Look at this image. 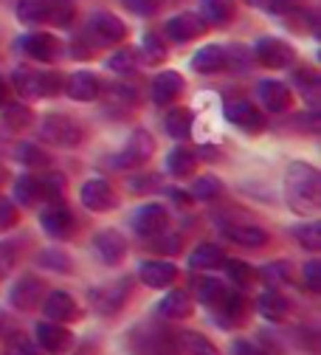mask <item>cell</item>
<instances>
[{"mask_svg":"<svg viewBox=\"0 0 321 355\" xmlns=\"http://www.w3.org/2000/svg\"><path fill=\"white\" fill-rule=\"evenodd\" d=\"M285 200L293 214L310 217L321 209V175L304 161H293L285 172Z\"/></svg>","mask_w":321,"mask_h":355,"instance_id":"cell-1","label":"cell"},{"mask_svg":"<svg viewBox=\"0 0 321 355\" xmlns=\"http://www.w3.org/2000/svg\"><path fill=\"white\" fill-rule=\"evenodd\" d=\"M40 132H42V139L49 141V144H54V147H65V150H71V147H82V141H85V127H82L79 121L62 116V113L45 116Z\"/></svg>","mask_w":321,"mask_h":355,"instance_id":"cell-2","label":"cell"},{"mask_svg":"<svg viewBox=\"0 0 321 355\" xmlns=\"http://www.w3.org/2000/svg\"><path fill=\"white\" fill-rule=\"evenodd\" d=\"M15 87L17 94L28 102L42 99V96H51L62 87V76L60 73H40L31 68H17L15 71Z\"/></svg>","mask_w":321,"mask_h":355,"instance_id":"cell-3","label":"cell"},{"mask_svg":"<svg viewBox=\"0 0 321 355\" xmlns=\"http://www.w3.org/2000/svg\"><path fill=\"white\" fill-rule=\"evenodd\" d=\"M153 153H155L153 136L147 130H135L132 136L127 139L124 150L110 158V164H113V169H141L153 158Z\"/></svg>","mask_w":321,"mask_h":355,"instance_id":"cell-4","label":"cell"},{"mask_svg":"<svg viewBox=\"0 0 321 355\" xmlns=\"http://www.w3.org/2000/svg\"><path fill=\"white\" fill-rule=\"evenodd\" d=\"M130 293H132V282L116 279V282H107V285H99V288L90 291V304H94V310L102 316H116L127 304Z\"/></svg>","mask_w":321,"mask_h":355,"instance_id":"cell-5","label":"cell"},{"mask_svg":"<svg viewBox=\"0 0 321 355\" xmlns=\"http://www.w3.org/2000/svg\"><path fill=\"white\" fill-rule=\"evenodd\" d=\"M40 226L51 240H68V237H73L76 220H73V211L65 203L51 200L49 206H45V211L40 214Z\"/></svg>","mask_w":321,"mask_h":355,"instance_id":"cell-6","label":"cell"},{"mask_svg":"<svg viewBox=\"0 0 321 355\" xmlns=\"http://www.w3.org/2000/svg\"><path fill=\"white\" fill-rule=\"evenodd\" d=\"M79 200H82L85 209L96 211V214L113 211V209L119 206V195H116L113 184L105 181V178H90V181L79 189Z\"/></svg>","mask_w":321,"mask_h":355,"instance_id":"cell-7","label":"cell"},{"mask_svg":"<svg viewBox=\"0 0 321 355\" xmlns=\"http://www.w3.org/2000/svg\"><path fill=\"white\" fill-rule=\"evenodd\" d=\"M17 49H20L23 57H28V60H34V62H54V60L62 54L60 40L51 37V34H42V31H34V34L20 37Z\"/></svg>","mask_w":321,"mask_h":355,"instance_id":"cell-8","label":"cell"},{"mask_svg":"<svg viewBox=\"0 0 321 355\" xmlns=\"http://www.w3.org/2000/svg\"><path fill=\"white\" fill-rule=\"evenodd\" d=\"M40 310H42L45 322H57V324H68V322L79 319V313H82L76 299L65 291H49L42 299V304H40Z\"/></svg>","mask_w":321,"mask_h":355,"instance_id":"cell-9","label":"cell"},{"mask_svg":"<svg viewBox=\"0 0 321 355\" xmlns=\"http://www.w3.org/2000/svg\"><path fill=\"white\" fill-rule=\"evenodd\" d=\"M220 226H223V234L228 240L234 245H243V248H262L270 240L268 229H262L259 223H248V220H223Z\"/></svg>","mask_w":321,"mask_h":355,"instance_id":"cell-10","label":"cell"},{"mask_svg":"<svg viewBox=\"0 0 321 355\" xmlns=\"http://www.w3.org/2000/svg\"><path fill=\"white\" fill-rule=\"evenodd\" d=\"M169 223V211L164 203H144L132 214V232L139 237H158Z\"/></svg>","mask_w":321,"mask_h":355,"instance_id":"cell-11","label":"cell"},{"mask_svg":"<svg viewBox=\"0 0 321 355\" xmlns=\"http://www.w3.org/2000/svg\"><path fill=\"white\" fill-rule=\"evenodd\" d=\"M45 293H49V285L37 277H20L12 288H9V304L17 310H34L42 304Z\"/></svg>","mask_w":321,"mask_h":355,"instance_id":"cell-12","label":"cell"},{"mask_svg":"<svg viewBox=\"0 0 321 355\" xmlns=\"http://www.w3.org/2000/svg\"><path fill=\"white\" fill-rule=\"evenodd\" d=\"M34 338H37V347H42L45 352H51V355H65V352L76 344L73 333H71L68 327L57 324V322H42V324H37Z\"/></svg>","mask_w":321,"mask_h":355,"instance_id":"cell-13","label":"cell"},{"mask_svg":"<svg viewBox=\"0 0 321 355\" xmlns=\"http://www.w3.org/2000/svg\"><path fill=\"white\" fill-rule=\"evenodd\" d=\"M211 316L217 322V327L223 330H232V327H240L248 316V299L243 293H234V291H228V296L211 310Z\"/></svg>","mask_w":321,"mask_h":355,"instance_id":"cell-14","label":"cell"},{"mask_svg":"<svg viewBox=\"0 0 321 355\" xmlns=\"http://www.w3.org/2000/svg\"><path fill=\"white\" fill-rule=\"evenodd\" d=\"M94 251L107 268H116V265H121L127 257V240L116 229H102L94 237Z\"/></svg>","mask_w":321,"mask_h":355,"instance_id":"cell-15","label":"cell"},{"mask_svg":"<svg viewBox=\"0 0 321 355\" xmlns=\"http://www.w3.org/2000/svg\"><path fill=\"white\" fill-rule=\"evenodd\" d=\"M257 60L270 68V71H282L293 62V49L288 46L285 40H277V37H265L257 42Z\"/></svg>","mask_w":321,"mask_h":355,"instance_id":"cell-16","label":"cell"},{"mask_svg":"<svg viewBox=\"0 0 321 355\" xmlns=\"http://www.w3.org/2000/svg\"><path fill=\"white\" fill-rule=\"evenodd\" d=\"M223 113H225V119L232 121L234 127H240V130H245V132H262V130H265V119H262V113H259L251 102H245V99H232V102H225Z\"/></svg>","mask_w":321,"mask_h":355,"instance_id":"cell-17","label":"cell"},{"mask_svg":"<svg viewBox=\"0 0 321 355\" xmlns=\"http://www.w3.org/2000/svg\"><path fill=\"white\" fill-rule=\"evenodd\" d=\"M139 279L147 288L164 291L177 279V265L169 262V259H147V262L139 265Z\"/></svg>","mask_w":321,"mask_h":355,"instance_id":"cell-18","label":"cell"},{"mask_svg":"<svg viewBox=\"0 0 321 355\" xmlns=\"http://www.w3.org/2000/svg\"><path fill=\"white\" fill-rule=\"evenodd\" d=\"M206 31V23L200 15L195 12H183V15H175L169 23H166V37L175 40V42H189V40H198L200 34Z\"/></svg>","mask_w":321,"mask_h":355,"instance_id":"cell-19","label":"cell"},{"mask_svg":"<svg viewBox=\"0 0 321 355\" xmlns=\"http://www.w3.org/2000/svg\"><path fill=\"white\" fill-rule=\"evenodd\" d=\"M259 102L270 110V113H285L290 105H293V94L285 82H277V79H265L259 82Z\"/></svg>","mask_w":321,"mask_h":355,"instance_id":"cell-20","label":"cell"},{"mask_svg":"<svg viewBox=\"0 0 321 355\" xmlns=\"http://www.w3.org/2000/svg\"><path fill=\"white\" fill-rule=\"evenodd\" d=\"M87 31L94 34L99 42H105V46H110V42H119V40H124V34H127V26L116 17V15H110V12H99V15H94L90 17V26H87Z\"/></svg>","mask_w":321,"mask_h":355,"instance_id":"cell-21","label":"cell"},{"mask_svg":"<svg viewBox=\"0 0 321 355\" xmlns=\"http://www.w3.org/2000/svg\"><path fill=\"white\" fill-rule=\"evenodd\" d=\"M183 94V76L177 71H164L153 79V99L155 105H172Z\"/></svg>","mask_w":321,"mask_h":355,"instance_id":"cell-22","label":"cell"},{"mask_svg":"<svg viewBox=\"0 0 321 355\" xmlns=\"http://www.w3.org/2000/svg\"><path fill=\"white\" fill-rule=\"evenodd\" d=\"M99 87H102L99 79L90 73V71H76V73L68 76L65 91H68V96L76 99V102H94V99L99 96Z\"/></svg>","mask_w":321,"mask_h":355,"instance_id":"cell-23","label":"cell"},{"mask_svg":"<svg viewBox=\"0 0 321 355\" xmlns=\"http://www.w3.org/2000/svg\"><path fill=\"white\" fill-rule=\"evenodd\" d=\"M158 313L164 319H172V322H183L192 316V299L186 291H169L164 293V299L158 302Z\"/></svg>","mask_w":321,"mask_h":355,"instance_id":"cell-24","label":"cell"},{"mask_svg":"<svg viewBox=\"0 0 321 355\" xmlns=\"http://www.w3.org/2000/svg\"><path fill=\"white\" fill-rule=\"evenodd\" d=\"M257 310L268 322H282L290 313V302L279 291H262L257 296Z\"/></svg>","mask_w":321,"mask_h":355,"instance_id":"cell-25","label":"cell"},{"mask_svg":"<svg viewBox=\"0 0 321 355\" xmlns=\"http://www.w3.org/2000/svg\"><path fill=\"white\" fill-rule=\"evenodd\" d=\"M186 262H189V268H195V271H214L225 262V251L220 245H214V243H200L189 254Z\"/></svg>","mask_w":321,"mask_h":355,"instance_id":"cell-26","label":"cell"},{"mask_svg":"<svg viewBox=\"0 0 321 355\" xmlns=\"http://www.w3.org/2000/svg\"><path fill=\"white\" fill-rule=\"evenodd\" d=\"M225 54H228V51H225L223 46H206V49H200V51L195 54L192 68H195L198 73H220V71L228 68V57H225Z\"/></svg>","mask_w":321,"mask_h":355,"instance_id":"cell-27","label":"cell"},{"mask_svg":"<svg viewBox=\"0 0 321 355\" xmlns=\"http://www.w3.org/2000/svg\"><path fill=\"white\" fill-rule=\"evenodd\" d=\"M200 9H203V23L206 26H225L234 20V0H200Z\"/></svg>","mask_w":321,"mask_h":355,"instance_id":"cell-28","label":"cell"},{"mask_svg":"<svg viewBox=\"0 0 321 355\" xmlns=\"http://www.w3.org/2000/svg\"><path fill=\"white\" fill-rule=\"evenodd\" d=\"M195 169H198V155L186 147H175L166 155V172L172 178H189V175H195Z\"/></svg>","mask_w":321,"mask_h":355,"instance_id":"cell-29","label":"cell"},{"mask_svg":"<svg viewBox=\"0 0 321 355\" xmlns=\"http://www.w3.org/2000/svg\"><path fill=\"white\" fill-rule=\"evenodd\" d=\"M293 82H296V87H299V96L307 102V105H318V99H321V76L313 71V68H299L296 71V76H293Z\"/></svg>","mask_w":321,"mask_h":355,"instance_id":"cell-30","label":"cell"},{"mask_svg":"<svg viewBox=\"0 0 321 355\" xmlns=\"http://www.w3.org/2000/svg\"><path fill=\"white\" fill-rule=\"evenodd\" d=\"M223 268H225V274H228V282H232V288H237V291L254 288L257 271L251 268V265H245V262H240V259H225Z\"/></svg>","mask_w":321,"mask_h":355,"instance_id":"cell-31","label":"cell"},{"mask_svg":"<svg viewBox=\"0 0 321 355\" xmlns=\"http://www.w3.org/2000/svg\"><path fill=\"white\" fill-rule=\"evenodd\" d=\"M0 116H3V127L12 130V132H20V130H28L31 121H34V113L28 105H3L0 107Z\"/></svg>","mask_w":321,"mask_h":355,"instance_id":"cell-32","label":"cell"},{"mask_svg":"<svg viewBox=\"0 0 321 355\" xmlns=\"http://www.w3.org/2000/svg\"><path fill=\"white\" fill-rule=\"evenodd\" d=\"M177 344L186 355H220V349L214 347V341H209L203 333H195V330H186L177 336Z\"/></svg>","mask_w":321,"mask_h":355,"instance_id":"cell-33","label":"cell"},{"mask_svg":"<svg viewBox=\"0 0 321 355\" xmlns=\"http://www.w3.org/2000/svg\"><path fill=\"white\" fill-rule=\"evenodd\" d=\"M198 302H203L209 310H214L225 296H228V282H223V279H200L198 282Z\"/></svg>","mask_w":321,"mask_h":355,"instance_id":"cell-34","label":"cell"},{"mask_svg":"<svg viewBox=\"0 0 321 355\" xmlns=\"http://www.w3.org/2000/svg\"><path fill=\"white\" fill-rule=\"evenodd\" d=\"M17 20L26 26L49 23V0H20L17 3Z\"/></svg>","mask_w":321,"mask_h":355,"instance_id":"cell-35","label":"cell"},{"mask_svg":"<svg viewBox=\"0 0 321 355\" xmlns=\"http://www.w3.org/2000/svg\"><path fill=\"white\" fill-rule=\"evenodd\" d=\"M15 198L23 203V206H37L42 200V189H40V178L34 175H23L15 181Z\"/></svg>","mask_w":321,"mask_h":355,"instance_id":"cell-36","label":"cell"},{"mask_svg":"<svg viewBox=\"0 0 321 355\" xmlns=\"http://www.w3.org/2000/svg\"><path fill=\"white\" fill-rule=\"evenodd\" d=\"M192 130V113L186 107H175L166 113V132L172 139H186Z\"/></svg>","mask_w":321,"mask_h":355,"instance_id":"cell-37","label":"cell"},{"mask_svg":"<svg viewBox=\"0 0 321 355\" xmlns=\"http://www.w3.org/2000/svg\"><path fill=\"white\" fill-rule=\"evenodd\" d=\"M37 262L42 265V268H49V271H57V274H68L73 265H71V257L60 248H45L37 254Z\"/></svg>","mask_w":321,"mask_h":355,"instance_id":"cell-38","label":"cell"},{"mask_svg":"<svg viewBox=\"0 0 321 355\" xmlns=\"http://www.w3.org/2000/svg\"><path fill=\"white\" fill-rule=\"evenodd\" d=\"M17 161H20L23 166H31V169L51 166L49 153H45L42 147H37V144H20V147H17Z\"/></svg>","mask_w":321,"mask_h":355,"instance_id":"cell-39","label":"cell"},{"mask_svg":"<svg viewBox=\"0 0 321 355\" xmlns=\"http://www.w3.org/2000/svg\"><path fill=\"white\" fill-rule=\"evenodd\" d=\"M293 237H296V243L302 245V248H307V251H313V254H318L321 251V226L315 223H302V226H296L293 229Z\"/></svg>","mask_w":321,"mask_h":355,"instance_id":"cell-40","label":"cell"},{"mask_svg":"<svg viewBox=\"0 0 321 355\" xmlns=\"http://www.w3.org/2000/svg\"><path fill=\"white\" fill-rule=\"evenodd\" d=\"M220 192H223V181L214 175H200L192 184V198H198V200H214V198H220Z\"/></svg>","mask_w":321,"mask_h":355,"instance_id":"cell-41","label":"cell"},{"mask_svg":"<svg viewBox=\"0 0 321 355\" xmlns=\"http://www.w3.org/2000/svg\"><path fill=\"white\" fill-rule=\"evenodd\" d=\"M76 15L73 0H49V23L54 26H68Z\"/></svg>","mask_w":321,"mask_h":355,"instance_id":"cell-42","label":"cell"},{"mask_svg":"<svg viewBox=\"0 0 321 355\" xmlns=\"http://www.w3.org/2000/svg\"><path fill=\"white\" fill-rule=\"evenodd\" d=\"M17 220H20V211H17L15 200H9L6 195H0V232L15 229Z\"/></svg>","mask_w":321,"mask_h":355,"instance_id":"cell-43","label":"cell"},{"mask_svg":"<svg viewBox=\"0 0 321 355\" xmlns=\"http://www.w3.org/2000/svg\"><path fill=\"white\" fill-rule=\"evenodd\" d=\"M302 282L313 291V293H318L321 291V259H307L304 265H302Z\"/></svg>","mask_w":321,"mask_h":355,"instance_id":"cell-44","label":"cell"},{"mask_svg":"<svg viewBox=\"0 0 321 355\" xmlns=\"http://www.w3.org/2000/svg\"><path fill=\"white\" fill-rule=\"evenodd\" d=\"M40 189H42V198H49V200H57L65 189V178L60 172H51V175H45L40 178Z\"/></svg>","mask_w":321,"mask_h":355,"instance_id":"cell-45","label":"cell"},{"mask_svg":"<svg viewBox=\"0 0 321 355\" xmlns=\"http://www.w3.org/2000/svg\"><path fill=\"white\" fill-rule=\"evenodd\" d=\"M3 355H40V349L34 347V341H28V336L15 333V336L6 341V352H3Z\"/></svg>","mask_w":321,"mask_h":355,"instance_id":"cell-46","label":"cell"},{"mask_svg":"<svg viewBox=\"0 0 321 355\" xmlns=\"http://www.w3.org/2000/svg\"><path fill=\"white\" fill-rule=\"evenodd\" d=\"M265 277H273V282H296V268L290 262H277V265H268L262 268Z\"/></svg>","mask_w":321,"mask_h":355,"instance_id":"cell-47","label":"cell"},{"mask_svg":"<svg viewBox=\"0 0 321 355\" xmlns=\"http://www.w3.org/2000/svg\"><path fill=\"white\" fill-rule=\"evenodd\" d=\"M124 9H130L132 15H141V17H153L161 6V0H121Z\"/></svg>","mask_w":321,"mask_h":355,"instance_id":"cell-48","label":"cell"},{"mask_svg":"<svg viewBox=\"0 0 321 355\" xmlns=\"http://www.w3.org/2000/svg\"><path fill=\"white\" fill-rule=\"evenodd\" d=\"M132 65H135V51H130V49L116 51V54L110 57V62H107V68H110V71H119V73L132 71Z\"/></svg>","mask_w":321,"mask_h":355,"instance_id":"cell-49","label":"cell"},{"mask_svg":"<svg viewBox=\"0 0 321 355\" xmlns=\"http://www.w3.org/2000/svg\"><path fill=\"white\" fill-rule=\"evenodd\" d=\"M270 15H290L304 6V0H262Z\"/></svg>","mask_w":321,"mask_h":355,"instance_id":"cell-50","label":"cell"},{"mask_svg":"<svg viewBox=\"0 0 321 355\" xmlns=\"http://www.w3.org/2000/svg\"><path fill=\"white\" fill-rule=\"evenodd\" d=\"M141 54H147V62H158V60H164V57H166L164 40H158L155 34H150L147 42H144V49H141Z\"/></svg>","mask_w":321,"mask_h":355,"instance_id":"cell-51","label":"cell"},{"mask_svg":"<svg viewBox=\"0 0 321 355\" xmlns=\"http://www.w3.org/2000/svg\"><path fill=\"white\" fill-rule=\"evenodd\" d=\"M232 355H268V352H265V349H259L254 341L240 338V341H234V344H232Z\"/></svg>","mask_w":321,"mask_h":355,"instance_id":"cell-52","label":"cell"},{"mask_svg":"<svg viewBox=\"0 0 321 355\" xmlns=\"http://www.w3.org/2000/svg\"><path fill=\"white\" fill-rule=\"evenodd\" d=\"M6 99H9V91H6V82H3V79H0V107H3V105H6Z\"/></svg>","mask_w":321,"mask_h":355,"instance_id":"cell-53","label":"cell"},{"mask_svg":"<svg viewBox=\"0 0 321 355\" xmlns=\"http://www.w3.org/2000/svg\"><path fill=\"white\" fill-rule=\"evenodd\" d=\"M245 3H248V6H259V3H262V0H245Z\"/></svg>","mask_w":321,"mask_h":355,"instance_id":"cell-54","label":"cell"},{"mask_svg":"<svg viewBox=\"0 0 321 355\" xmlns=\"http://www.w3.org/2000/svg\"><path fill=\"white\" fill-rule=\"evenodd\" d=\"M0 181H3V166H0Z\"/></svg>","mask_w":321,"mask_h":355,"instance_id":"cell-55","label":"cell"}]
</instances>
